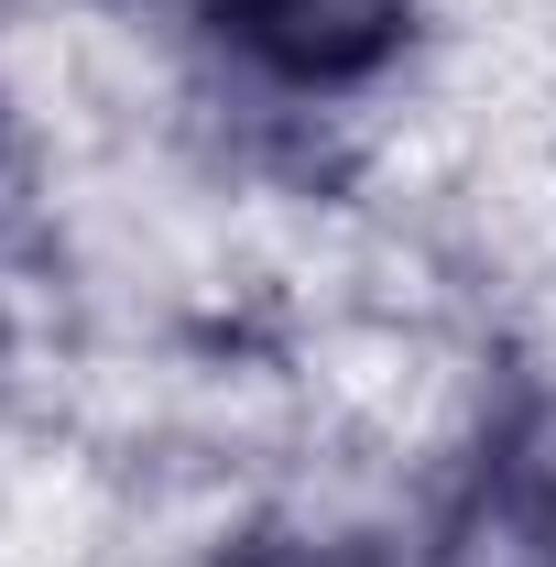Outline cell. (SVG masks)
Returning a JSON list of instances; mask_svg holds the SVG:
<instances>
[{"mask_svg":"<svg viewBox=\"0 0 556 567\" xmlns=\"http://www.w3.org/2000/svg\"><path fill=\"white\" fill-rule=\"evenodd\" d=\"M208 44L284 99H339L404 55L415 0H197Z\"/></svg>","mask_w":556,"mask_h":567,"instance_id":"6da1fadb","label":"cell"},{"mask_svg":"<svg viewBox=\"0 0 556 567\" xmlns=\"http://www.w3.org/2000/svg\"><path fill=\"white\" fill-rule=\"evenodd\" d=\"M218 567H371V557H349V546H295V535H262V546H240V557H218Z\"/></svg>","mask_w":556,"mask_h":567,"instance_id":"7a4b0ae2","label":"cell"},{"mask_svg":"<svg viewBox=\"0 0 556 567\" xmlns=\"http://www.w3.org/2000/svg\"><path fill=\"white\" fill-rule=\"evenodd\" d=\"M546 567H556V513H546Z\"/></svg>","mask_w":556,"mask_h":567,"instance_id":"3957f363","label":"cell"}]
</instances>
